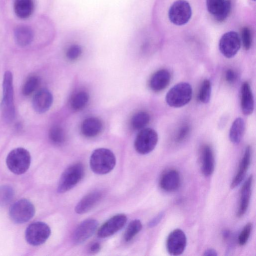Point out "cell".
<instances>
[{
    "instance_id": "cell-17",
    "label": "cell",
    "mask_w": 256,
    "mask_h": 256,
    "mask_svg": "<svg viewBox=\"0 0 256 256\" xmlns=\"http://www.w3.org/2000/svg\"><path fill=\"white\" fill-rule=\"evenodd\" d=\"M160 188L166 192L176 190L180 184V176L178 171L170 170L165 172L160 180Z\"/></svg>"
},
{
    "instance_id": "cell-29",
    "label": "cell",
    "mask_w": 256,
    "mask_h": 256,
    "mask_svg": "<svg viewBox=\"0 0 256 256\" xmlns=\"http://www.w3.org/2000/svg\"><path fill=\"white\" fill-rule=\"evenodd\" d=\"M50 140L54 144L60 145L66 140V134L63 129L59 126H54L48 132Z\"/></svg>"
},
{
    "instance_id": "cell-16",
    "label": "cell",
    "mask_w": 256,
    "mask_h": 256,
    "mask_svg": "<svg viewBox=\"0 0 256 256\" xmlns=\"http://www.w3.org/2000/svg\"><path fill=\"white\" fill-rule=\"evenodd\" d=\"M102 192L94 190L85 196L77 204L75 211L78 214H84L92 208L102 198Z\"/></svg>"
},
{
    "instance_id": "cell-31",
    "label": "cell",
    "mask_w": 256,
    "mask_h": 256,
    "mask_svg": "<svg viewBox=\"0 0 256 256\" xmlns=\"http://www.w3.org/2000/svg\"><path fill=\"white\" fill-rule=\"evenodd\" d=\"M211 82L208 80H205L202 82L198 94V100L204 103L209 102L212 92Z\"/></svg>"
},
{
    "instance_id": "cell-15",
    "label": "cell",
    "mask_w": 256,
    "mask_h": 256,
    "mask_svg": "<svg viewBox=\"0 0 256 256\" xmlns=\"http://www.w3.org/2000/svg\"><path fill=\"white\" fill-rule=\"evenodd\" d=\"M252 148L248 146L244 151L240 162L237 173L234 176L230 184L231 188L237 187L243 180L251 162Z\"/></svg>"
},
{
    "instance_id": "cell-23",
    "label": "cell",
    "mask_w": 256,
    "mask_h": 256,
    "mask_svg": "<svg viewBox=\"0 0 256 256\" xmlns=\"http://www.w3.org/2000/svg\"><path fill=\"white\" fill-rule=\"evenodd\" d=\"M14 36L16 43L21 46H25L32 40L34 33L29 27L20 26L15 29Z\"/></svg>"
},
{
    "instance_id": "cell-25",
    "label": "cell",
    "mask_w": 256,
    "mask_h": 256,
    "mask_svg": "<svg viewBox=\"0 0 256 256\" xmlns=\"http://www.w3.org/2000/svg\"><path fill=\"white\" fill-rule=\"evenodd\" d=\"M245 124L241 118H236L232 124L230 130V140L234 144H238L242 140L244 131Z\"/></svg>"
},
{
    "instance_id": "cell-14",
    "label": "cell",
    "mask_w": 256,
    "mask_h": 256,
    "mask_svg": "<svg viewBox=\"0 0 256 256\" xmlns=\"http://www.w3.org/2000/svg\"><path fill=\"white\" fill-rule=\"evenodd\" d=\"M52 102L53 97L51 92L46 88H42L33 97L32 105L36 112L42 114L49 110Z\"/></svg>"
},
{
    "instance_id": "cell-37",
    "label": "cell",
    "mask_w": 256,
    "mask_h": 256,
    "mask_svg": "<svg viewBox=\"0 0 256 256\" xmlns=\"http://www.w3.org/2000/svg\"><path fill=\"white\" fill-rule=\"evenodd\" d=\"M190 131V127L187 124L182 126L179 130L176 137V140L178 142H180L184 140L188 136Z\"/></svg>"
},
{
    "instance_id": "cell-6",
    "label": "cell",
    "mask_w": 256,
    "mask_h": 256,
    "mask_svg": "<svg viewBox=\"0 0 256 256\" xmlns=\"http://www.w3.org/2000/svg\"><path fill=\"white\" fill-rule=\"evenodd\" d=\"M35 208L33 204L26 198L14 202L9 210L10 219L15 223L23 224L28 222L34 216Z\"/></svg>"
},
{
    "instance_id": "cell-42",
    "label": "cell",
    "mask_w": 256,
    "mask_h": 256,
    "mask_svg": "<svg viewBox=\"0 0 256 256\" xmlns=\"http://www.w3.org/2000/svg\"></svg>"
},
{
    "instance_id": "cell-9",
    "label": "cell",
    "mask_w": 256,
    "mask_h": 256,
    "mask_svg": "<svg viewBox=\"0 0 256 256\" xmlns=\"http://www.w3.org/2000/svg\"><path fill=\"white\" fill-rule=\"evenodd\" d=\"M192 16L191 7L184 0L174 2L168 10V18L174 24L181 26L188 22Z\"/></svg>"
},
{
    "instance_id": "cell-26",
    "label": "cell",
    "mask_w": 256,
    "mask_h": 256,
    "mask_svg": "<svg viewBox=\"0 0 256 256\" xmlns=\"http://www.w3.org/2000/svg\"><path fill=\"white\" fill-rule=\"evenodd\" d=\"M89 96L87 92L81 91L74 95L70 100L72 108L76 111L83 109L88 102Z\"/></svg>"
},
{
    "instance_id": "cell-5",
    "label": "cell",
    "mask_w": 256,
    "mask_h": 256,
    "mask_svg": "<svg viewBox=\"0 0 256 256\" xmlns=\"http://www.w3.org/2000/svg\"><path fill=\"white\" fill-rule=\"evenodd\" d=\"M192 95L191 86L188 82H180L169 90L166 94V100L170 106L180 108L190 101Z\"/></svg>"
},
{
    "instance_id": "cell-13",
    "label": "cell",
    "mask_w": 256,
    "mask_h": 256,
    "mask_svg": "<svg viewBox=\"0 0 256 256\" xmlns=\"http://www.w3.org/2000/svg\"><path fill=\"white\" fill-rule=\"evenodd\" d=\"M98 222L89 218L82 222L75 230L72 240L74 244H80L91 237L97 229Z\"/></svg>"
},
{
    "instance_id": "cell-28",
    "label": "cell",
    "mask_w": 256,
    "mask_h": 256,
    "mask_svg": "<svg viewBox=\"0 0 256 256\" xmlns=\"http://www.w3.org/2000/svg\"><path fill=\"white\" fill-rule=\"evenodd\" d=\"M142 224L139 220H132L128 226L124 234V240L126 242L132 240L134 238L140 231Z\"/></svg>"
},
{
    "instance_id": "cell-27",
    "label": "cell",
    "mask_w": 256,
    "mask_h": 256,
    "mask_svg": "<svg viewBox=\"0 0 256 256\" xmlns=\"http://www.w3.org/2000/svg\"><path fill=\"white\" fill-rule=\"evenodd\" d=\"M150 116L146 112L141 111L134 114L131 120L132 127L135 130L143 129L149 122Z\"/></svg>"
},
{
    "instance_id": "cell-10",
    "label": "cell",
    "mask_w": 256,
    "mask_h": 256,
    "mask_svg": "<svg viewBox=\"0 0 256 256\" xmlns=\"http://www.w3.org/2000/svg\"><path fill=\"white\" fill-rule=\"evenodd\" d=\"M240 46V38L238 34L234 31L225 33L220 40V50L227 58L234 56L238 51Z\"/></svg>"
},
{
    "instance_id": "cell-3",
    "label": "cell",
    "mask_w": 256,
    "mask_h": 256,
    "mask_svg": "<svg viewBox=\"0 0 256 256\" xmlns=\"http://www.w3.org/2000/svg\"><path fill=\"white\" fill-rule=\"evenodd\" d=\"M84 168L80 162L74 164L67 168L60 179L57 190L59 193L66 192L76 186L82 178Z\"/></svg>"
},
{
    "instance_id": "cell-39",
    "label": "cell",
    "mask_w": 256,
    "mask_h": 256,
    "mask_svg": "<svg viewBox=\"0 0 256 256\" xmlns=\"http://www.w3.org/2000/svg\"><path fill=\"white\" fill-rule=\"evenodd\" d=\"M164 216V214L163 212L160 213L150 221L148 224V226L150 228H152L156 226L160 222Z\"/></svg>"
},
{
    "instance_id": "cell-35",
    "label": "cell",
    "mask_w": 256,
    "mask_h": 256,
    "mask_svg": "<svg viewBox=\"0 0 256 256\" xmlns=\"http://www.w3.org/2000/svg\"><path fill=\"white\" fill-rule=\"evenodd\" d=\"M225 0H206V7L209 12L216 14L224 5Z\"/></svg>"
},
{
    "instance_id": "cell-12",
    "label": "cell",
    "mask_w": 256,
    "mask_h": 256,
    "mask_svg": "<svg viewBox=\"0 0 256 256\" xmlns=\"http://www.w3.org/2000/svg\"><path fill=\"white\" fill-rule=\"evenodd\" d=\"M127 217L124 214L113 216L99 228L97 233L98 237L106 238L113 235L124 226Z\"/></svg>"
},
{
    "instance_id": "cell-32",
    "label": "cell",
    "mask_w": 256,
    "mask_h": 256,
    "mask_svg": "<svg viewBox=\"0 0 256 256\" xmlns=\"http://www.w3.org/2000/svg\"><path fill=\"white\" fill-rule=\"evenodd\" d=\"M40 80L38 76H32L29 77L24 82L22 92L24 96H28L32 94L38 86Z\"/></svg>"
},
{
    "instance_id": "cell-22",
    "label": "cell",
    "mask_w": 256,
    "mask_h": 256,
    "mask_svg": "<svg viewBox=\"0 0 256 256\" xmlns=\"http://www.w3.org/2000/svg\"><path fill=\"white\" fill-rule=\"evenodd\" d=\"M201 170L204 175L210 176L214 169V158L213 151L208 145L204 146L202 151Z\"/></svg>"
},
{
    "instance_id": "cell-21",
    "label": "cell",
    "mask_w": 256,
    "mask_h": 256,
    "mask_svg": "<svg viewBox=\"0 0 256 256\" xmlns=\"http://www.w3.org/2000/svg\"><path fill=\"white\" fill-rule=\"evenodd\" d=\"M102 128V122L99 118L90 117L83 121L80 130L82 134L86 137L93 138L101 132Z\"/></svg>"
},
{
    "instance_id": "cell-24",
    "label": "cell",
    "mask_w": 256,
    "mask_h": 256,
    "mask_svg": "<svg viewBox=\"0 0 256 256\" xmlns=\"http://www.w3.org/2000/svg\"><path fill=\"white\" fill-rule=\"evenodd\" d=\"M34 8L32 0H15L14 2L15 14L20 18H28L32 13Z\"/></svg>"
},
{
    "instance_id": "cell-8",
    "label": "cell",
    "mask_w": 256,
    "mask_h": 256,
    "mask_svg": "<svg viewBox=\"0 0 256 256\" xmlns=\"http://www.w3.org/2000/svg\"><path fill=\"white\" fill-rule=\"evenodd\" d=\"M50 228L46 224L37 222L28 226L25 232V238L30 244L38 246L45 242L50 236Z\"/></svg>"
},
{
    "instance_id": "cell-11",
    "label": "cell",
    "mask_w": 256,
    "mask_h": 256,
    "mask_svg": "<svg viewBox=\"0 0 256 256\" xmlns=\"http://www.w3.org/2000/svg\"><path fill=\"white\" fill-rule=\"evenodd\" d=\"M187 243L184 232L180 229L172 230L168 236L166 248L168 254L172 256H178L183 253Z\"/></svg>"
},
{
    "instance_id": "cell-2",
    "label": "cell",
    "mask_w": 256,
    "mask_h": 256,
    "mask_svg": "<svg viewBox=\"0 0 256 256\" xmlns=\"http://www.w3.org/2000/svg\"><path fill=\"white\" fill-rule=\"evenodd\" d=\"M2 115L4 120L12 122L14 117L12 74L10 71L5 72L2 82Z\"/></svg>"
},
{
    "instance_id": "cell-19",
    "label": "cell",
    "mask_w": 256,
    "mask_h": 256,
    "mask_svg": "<svg viewBox=\"0 0 256 256\" xmlns=\"http://www.w3.org/2000/svg\"><path fill=\"white\" fill-rule=\"evenodd\" d=\"M171 74L168 70L161 69L155 72L150 80V86L154 92H160L166 88L169 84Z\"/></svg>"
},
{
    "instance_id": "cell-18",
    "label": "cell",
    "mask_w": 256,
    "mask_h": 256,
    "mask_svg": "<svg viewBox=\"0 0 256 256\" xmlns=\"http://www.w3.org/2000/svg\"><path fill=\"white\" fill-rule=\"evenodd\" d=\"M252 181L253 176L250 175L246 180L242 187L240 204L236 214L237 216L239 218L244 214L248 210L251 196Z\"/></svg>"
},
{
    "instance_id": "cell-30",
    "label": "cell",
    "mask_w": 256,
    "mask_h": 256,
    "mask_svg": "<svg viewBox=\"0 0 256 256\" xmlns=\"http://www.w3.org/2000/svg\"><path fill=\"white\" fill-rule=\"evenodd\" d=\"M14 196V191L10 186L4 185L0 186V206L9 204Z\"/></svg>"
},
{
    "instance_id": "cell-1",
    "label": "cell",
    "mask_w": 256,
    "mask_h": 256,
    "mask_svg": "<svg viewBox=\"0 0 256 256\" xmlns=\"http://www.w3.org/2000/svg\"><path fill=\"white\" fill-rule=\"evenodd\" d=\"M116 164L114 154L110 150L99 148L91 154L90 164L93 172L98 174H104L111 172Z\"/></svg>"
},
{
    "instance_id": "cell-40",
    "label": "cell",
    "mask_w": 256,
    "mask_h": 256,
    "mask_svg": "<svg viewBox=\"0 0 256 256\" xmlns=\"http://www.w3.org/2000/svg\"><path fill=\"white\" fill-rule=\"evenodd\" d=\"M100 248V244L98 242H94L90 246L89 249L90 252L96 253L98 252Z\"/></svg>"
},
{
    "instance_id": "cell-34",
    "label": "cell",
    "mask_w": 256,
    "mask_h": 256,
    "mask_svg": "<svg viewBox=\"0 0 256 256\" xmlns=\"http://www.w3.org/2000/svg\"><path fill=\"white\" fill-rule=\"evenodd\" d=\"M252 228L251 222L246 224L242 228L238 237V242L240 246H243L247 242Z\"/></svg>"
},
{
    "instance_id": "cell-33",
    "label": "cell",
    "mask_w": 256,
    "mask_h": 256,
    "mask_svg": "<svg viewBox=\"0 0 256 256\" xmlns=\"http://www.w3.org/2000/svg\"><path fill=\"white\" fill-rule=\"evenodd\" d=\"M231 8L230 0H225L224 5L218 12L214 16L215 19L219 22L225 20L228 16Z\"/></svg>"
},
{
    "instance_id": "cell-4",
    "label": "cell",
    "mask_w": 256,
    "mask_h": 256,
    "mask_svg": "<svg viewBox=\"0 0 256 256\" xmlns=\"http://www.w3.org/2000/svg\"><path fill=\"white\" fill-rule=\"evenodd\" d=\"M31 161L30 152L22 148L12 150L8 154L6 164L8 169L14 174H22L28 169Z\"/></svg>"
},
{
    "instance_id": "cell-36",
    "label": "cell",
    "mask_w": 256,
    "mask_h": 256,
    "mask_svg": "<svg viewBox=\"0 0 256 256\" xmlns=\"http://www.w3.org/2000/svg\"><path fill=\"white\" fill-rule=\"evenodd\" d=\"M242 38L244 48L248 50L252 45V33L248 27H244L242 30Z\"/></svg>"
},
{
    "instance_id": "cell-7",
    "label": "cell",
    "mask_w": 256,
    "mask_h": 256,
    "mask_svg": "<svg viewBox=\"0 0 256 256\" xmlns=\"http://www.w3.org/2000/svg\"><path fill=\"white\" fill-rule=\"evenodd\" d=\"M158 142L157 132L152 128H145L138 134L134 143L136 150L142 154H146L154 150Z\"/></svg>"
},
{
    "instance_id": "cell-38",
    "label": "cell",
    "mask_w": 256,
    "mask_h": 256,
    "mask_svg": "<svg viewBox=\"0 0 256 256\" xmlns=\"http://www.w3.org/2000/svg\"><path fill=\"white\" fill-rule=\"evenodd\" d=\"M236 74L232 70L228 69L226 71L225 78L228 83L234 82L236 80Z\"/></svg>"
},
{
    "instance_id": "cell-20",
    "label": "cell",
    "mask_w": 256,
    "mask_h": 256,
    "mask_svg": "<svg viewBox=\"0 0 256 256\" xmlns=\"http://www.w3.org/2000/svg\"><path fill=\"white\" fill-rule=\"evenodd\" d=\"M241 108L242 113L248 116L254 110V100L250 86L247 82H244L241 88Z\"/></svg>"
},
{
    "instance_id": "cell-41",
    "label": "cell",
    "mask_w": 256,
    "mask_h": 256,
    "mask_svg": "<svg viewBox=\"0 0 256 256\" xmlns=\"http://www.w3.org/2000/svg\"><path fill=\"white\" fill-rule=\"evenodd\" d=\"M217 255L216 250L213 248H208L204 252V256H216Z\"/></svg>"
}]
</instances>
